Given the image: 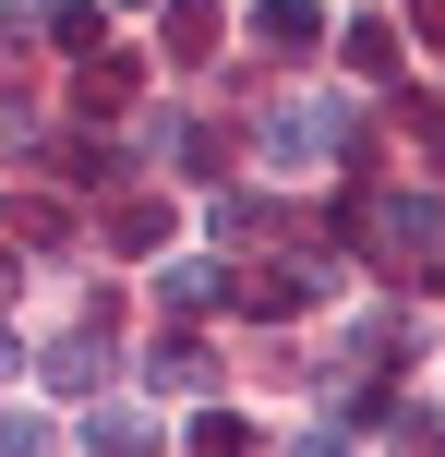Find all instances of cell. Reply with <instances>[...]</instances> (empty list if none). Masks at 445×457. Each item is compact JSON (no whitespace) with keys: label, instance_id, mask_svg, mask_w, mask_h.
Listing matches in <instances>:
<instances>
[{"label":"cell","instance_id":"obj_1","mask_svg":"<svg viewBox=\"0 0 445 457\" xmlns=\"http://www.w3.org/2000/svg\"><path fill=\"white\" fill-rule=\"evenodd\" d=\"M337 133H350V96H301V109H277L253 133V157L265 169H313V157H337Z\"/></svg>","mask_w":445,"mask_h":457},{"label":"cell","instance_id":"obj_2","mask_svg":"<svg viewBox=\"0 0 445 457\" xmlns=\"http://www.w3.org/2000/svg\"><path fill=\"white\" fill-rule=\"evenodd\" d=\"M374 228H385V253H398V265H422V253H433V193H385Z\"/></svg>","mask_w":445,"mask_h":457},{"label":"cell","instance_id":"obj_3","mask_svg":"<svg viewBox=\"0 0 445 457\" xmlns=\"http://www.w3.org/2000/svg\"><path fill=\"white\" fill-rule=\"evenodd\" d=\"M96 373H109V325H72V337L48 349V386H61V397H85Z\"/></svg>","mask_w":445,"mask_h":457},{"label":"cell","instance_id":"obj_4","mask_svg":"<svg viewBox=\"0 0 445 457\" xmlns=\"http://www.w3.org/2000/svg\"><path fill=\"white\" fill-rule=\"evenodd\" d=\"M253 37L301 61V48H326V12H313V0H265V12H253Z\"/></svg>","mask_w":445,"mask_h":457},{"label":"cell","instance_id":"obj_5","mask_svg":"<svg viewBox=\"0 0 445 457\" xmlns=\"http://www.w3.org/2000/svg\"><path fill=\"white\" fill-rule=\"evenodd\" d=\"M229 301H241V313H301V301H313V277H301V265H265V277H241Z\"/></svg>","mask_w":445,"mask_h":457},{"label":"cell","instance_id":"obj_6","mask_svg":"<svg viewBox=\"0 0 445 457\" xmlns=\"http://www.w3.org/2000/svg\"><path fill=\"white\" fill-rule=\"evenodd\" d=\"M157 301H181V313H193V301H229V277H217L205 253H181V265H157Z\"/></svg>","mask_w":445,"mask_h":457},{"label":"cell","instance_id":"obj_7","mask_svg":"<svg viewBox=\"0 0 445 457\" xmlns=\"http://www.w3.org/2000/svg\"><path fill=\"white\" fill-rule=\"evenodd\" d=\"M350 72H374V85H398V37H385V24H350Z\"/></svg>","mask_w":445,"mask_h":457},{"label":"cell","instance_id":"obj_8","mask_svg":"<svg viewBox=\"0 0 445 457\" xmlns=\"http://www.w3.org/2000/svg\"><path fill=\"white\" fill-rule=\"evenodd\" d=\"M109 241H120V253H157V241H169V205H120Z\"/></svg>","mask_w":445,"mask_h":457},{"label":"cell","instance_id":"obj_9","mask_svg":"<svg viewBox=\"0 0 445 457\" xmlns=\"http://www.w3.org/2000/svg\"><path fill=\"white\" fill-rule=\"evenodd\" d=\"M169 48H181V61H205V48H217V12H205V0H181V12H169Z\"/></svg>","mask_w":445,"mask_h":457},{"label":"cell","instance_id":"obj_10","mask_svg":"<svg viewBox=\"0 0 445 457\" xmlns=\"http://www.w3.org/2000/svg\"><path fill=\"white\" fill-rule=\"evenodd\" d=\"M144 434H157L144 410H96V421H85V445H109V457H120V445H144Z\"/></svg>","mask_w":445,"mask_h":457},{"label":"cell","instance_id":"obj_11","mask_svg":"<svg viewBox=\"0 0 445 457\" xmlns=\"http://www.w3.org/2000/svg\"><path fill=\"white\" fill-rule=\"evenodd\" d=\"M193 445H205V457H241V445H253V421H241V410H205V421H193Z\"/></svg>","mask_w":445,"mask_h":457},{"label":"cell","instance_id":"obj_12","mask_svg":"<svg viewBox=\"0 0 445 457\" xmlns=\"http://www.w3.org/2000/svg\"><path fill=\"white\" fill-rule=\"evenodd\" d=\"M0 373H12V337H0Z\"/></svg>","mask_w":445,"mask_h":457},{"label":"cell","instance_id":"obj_13","mask_svg":"<svg viewBox=\"0 0 445 457\" xmlns=\"http://www.w3.org/2000/svg\"><path fill=\"white\" fill-rule=\"evenodd\" d=\"M0 265H12V253H0Z\"/></svg>","mask_w":445,"mask_h":457}]
</instances>
